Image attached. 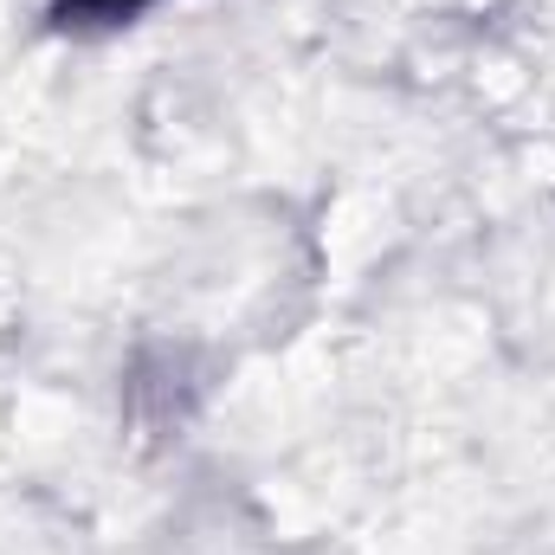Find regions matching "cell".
I'll list each match as a JSON object with an SVG mask.
<instances>
[{"label":"cell","mask_w":555,"mask_h":555,"mask_svg":"<svg viewBox=\"0 0 555 555\" xmlns=\"http://www.w3.org/2000/svg\"><path fill=\"white\" fill-rule=\"evenodd\" d=\"M78 7H137V0H78Z\"/></svg>","instance_id":"obj_1"}]
</instances>
